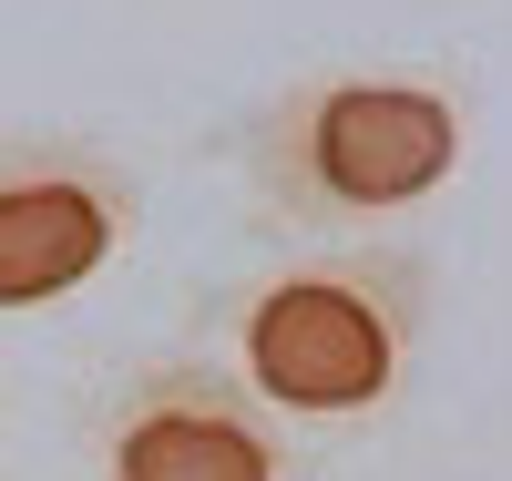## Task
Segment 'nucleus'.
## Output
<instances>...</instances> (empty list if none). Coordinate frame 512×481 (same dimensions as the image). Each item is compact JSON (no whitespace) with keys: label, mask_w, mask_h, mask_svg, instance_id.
<instances>
[{"label":"nucleus","mask_w":512,"mask_h":481,"mask_svg":"<svg viewBox=\"0 0 512 481\" xmlns=\"http://www.w3.org/2000/svg\"><path fill=\"white\" fill-rule=\"evenodd\" d=\"M441 256L400 226L379 236H287L195 308V338L267 400L297 441H379L431 359Z\"/></svg>","instance_id":"1"},{"label":"nucleus","mask_w":512,"mask_h":481,"mask_svg":"<svg viewBox=\"0 0 512 481\" xmlns=\"http://www.w3.org/2000/svg\"><path fill=\"white\" fill-rule=\"evenodd\" d=\"M482 144L461 62H308L267 82L226 134V185L256 236H379L431 215Z\"/></svg>","instance_id":"2"},{"label":"nucleus","mask_w":512,"mask_h":481,"mask_svg":"<svg viewBox=\"0 0 512 481\" xmlns=\"http://www.w3.org/2000/svg\"><path fill=\"white\" fill-rule=\"evenodd\" d=\"M72 461L103 481H287L308 441L205 338H164L72 410Z\"/></svg>","instance_id":"3"},{"label":"nucleus","mask_w":512,"mask_h":481,"mask_svg":"<svg viewBox=\"0 0 512 481\" xmlns=\"http://www.w3.org/2000/svg\"><path fill=\"white\" fill-rule=\"evenodd\" d=\"M144 236V164L72 123H0V318H52Z\"/></svg>","instance_id":"4"},{"label":"nucleus","mask_w":512,"mask_h":481,"mask_svg":"<svg viewBox=\"0 0 512 481\" xmlns=\"http://www.w3.org/2000/svg\"><path fill=\"white\" fill-rule=\"evenodd\" d=\"M0 420H11V389H0Z\"/></svg>","instance_id":"5"}]
</instances>
